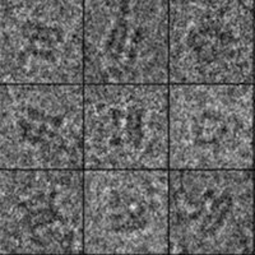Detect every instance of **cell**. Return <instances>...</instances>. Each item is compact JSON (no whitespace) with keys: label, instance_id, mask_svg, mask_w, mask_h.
I'll return each mask as SVG.
<instances>
[{"label":"cell","instance_id":"6da1fadb","mask_svg":"<svg viewBox=\"0 0 255 255\" xmlns=\"http://www.w3.org/2000/svg\"><path fill=\"white\" fill-rule=\"evenodd\" d=\"M168 170H254V86L170 84Z\"/></svg>","mask_w":255,"mask_h":255},{"label":"cell","instance_id":"7a4b0ae2","mask_svg":"<svg viewBox=\"0 0 255 255\" xmlns=\"http://www.w3.org/2000/svg\"><path fill=\"white\" fill-rule=\"evenodd\" d=\"M168 255H254V170H168Z\"/></svg>","mask_w":255,"mask_h":255},{"label":"cell","instance_id":"3957f363","mask_svg":"<svg viewBox=\"0 0 255 255\" xmlns=\"http://www.w3.org/2000/svg\"><path fill=\"white\" fill-rule=\"evenodd\" d=\"M83 255H168V170H83Z\"/></svg>","mask_w":255,"mask_h":255},{"label":"cell","instance_id":"277c9868","mask_svg":"<svg viewBox=\"0 0 255 255\" xmlns=\"http://www.w3.org/2000/svg\"><path fill=\"white\" fill-rule=\"evenodd\" d=\"M167 1L83 3L84 86H167Z\"/></svg>","mask_w":255,"mask_h":255},{"label":"cell","instance_id":"5b68a950","mask_svg":"<svg viewBox=\"0 0 255 255\" xmlns=\"http://www.w3.org/2000/svg\"><path fill=\"white\" fill-rule=\"evenodd\" d=\"M83 86L0 84V170H83Z\"/></svg>","mask_w":255,"mask_h":255},{"label":"cell","instance_id":"8992f818","mask_svg":"<svg viewBox=\"0 0 255 255\" xmlns=\"http://www.w3.org/2000/svg\"><path fill=\"white\" fill-rule=\"evenodd\" d=\"M83 170H168V86H83Z\"/></svg>","mask_w":255,"mask_h":255},{"label":"cell","instance_id":"52a82bcc","mask_svg":"<svg viewBox=\"0 0 255 255\" xmlns=\"http://www.w3.org/2000/svg\"><path fill=\"white\" fill-rule=\"evenodd\" d=\"M83 170H0V255H83Z\"/></svg>","mask_w":255,"mask_h":255},{"label":"cell","instance_id":"ba28073f","mask_svg":"<svg viewBox=\"0 0 255 255\" xmlns=\"http://www.w3.org/2000/svg\"><path fill=\"white\" fill-rule=\"evenodd\" d=\"M170 84L254 83V1H172Z\"/></svg>","mask_w":255,"mask_h":255},{"label":"cell","instance_id":"9c48e42d","mask_svg":"<svg viewBox=\"0 0 255 255\" xmlns=\"http://www.w3.org/2000/svg\"><path fill=\"white\" fill-rule=\"evenodd\" d=\"M0 84L83 86V3L0 1Z\"/></svg>","mask_w":255,"mask_h":255},{"label":"cell","instance_id":"30bf717a","mask_svg":"<svg viewBox=\"0 0 255 255\" xmlns=\"http://www.w3.org/2000/svg\"><path fill=\"white\" fill-rule=\"evenodd\" d=\"M254 170H255V84H254Z\"/></svg>","mask_w":255,"mask_h":255},{"label":"cell","instance_id":"8fae6325","mask_svg":"<svg viewBox=\"0 0 255 255\" xmlns=\"http://www.w3.org/2000/svg\"><path fill=\"white\" fill-rule=\"evenodd\" d=\"M254 255H255V170H254Z\"/></svg>","mask_w":255,"mask_h":255},{"label":"cell","instance_id":"7c38bea8","mask_svg":"<svg viewBox=\"0 0 255 255\" xmlns=\"http://www.w3.org/2000/svg\"><path fill=\"white\" fill-rule=\"evenodd\" d=\"M254 84H255V3H254Z\"/></svg>","mask_w":255,"mask_h":255}]
</instances>
